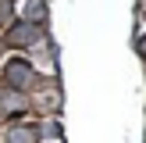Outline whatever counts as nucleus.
<instances>
[{
	"label": "nucleus",
	"mask_w": 146,
	"mask_h": 143,
	"mask_svg": "<svg viewBox=\"0 0 146 143\" xmlns=\"http://www.w3.org/2000/svg\"><path fill=\"white\" fill-rule=\"evenodd\" d=\"M139 54L146 57V36H143V39H139Z\"/></svg>",
	"instance_id": "nucleus-4"
},
{
	"label": "nucleus",
	"mask_w": 146,
	"mask_h": 143,
	"mask_svg": "<svg viewBox=\"0 0 146 143\" xmlns=\"http://www.w3.org/2000/svg\"><path fill=\"white\" fill-rule=\"evenodd\" d=\"M4 79H7V86H14V90H25V86L32 82V68H29L25 61H11L7 72H4Z\"/></svg>",
	"instance_id": "nucleus-2"
},
{
	"label": "nucleus",
	"mask_w": 146,
	"mask_h": 143,
	"mask_svg": "<svg viewBox=\"0 0 146 143\" xmlns=\"http://www.w3.org/2000/svg\"><path fill=\"white\" fill-rule=\"evenodd\" d=\"M7 39H11V43H18V47H25V43H36V39H39V25H36V21H14V25H11V32H7Z\"/></svg>",
	"instance_id": "nucleus-1"
},
{
	"label": "nucleus",
	"mask_w": 146,
	"mask_h": 143,
	"mask_svg": "<svg viewBox=\"0 0 146 143\" xmlns=\"http://www.w3.org/2000/svg\"><path fill=\"white\" fill-rule=\"evenodd\" d=\"M11 143H32V132H29V129H14V132H11Z\"/></svg>",
	"instance_id": "nucleus-3"
}]
</instances>
